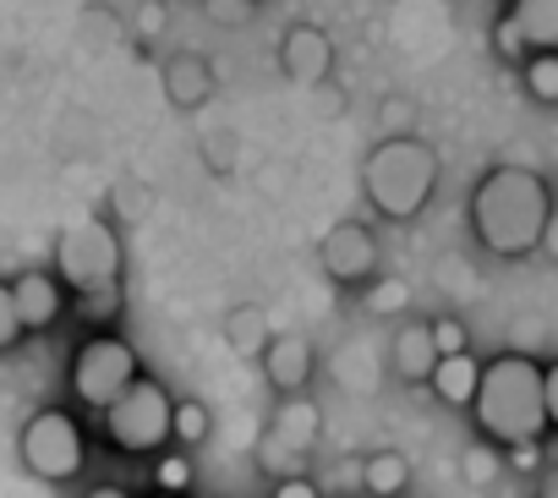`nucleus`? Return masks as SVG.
<instances>
[{"instance_id":"f257e3e1","label":"nucleus","mask_w":558,"mask_h":498,"mask_svg":"<svg viewBox=\"0 0 558 498\" xmlns=\"http://www.w3.org/2000/svg\"><path fill=\"white\" fill-rule=\"evenodd\" d=\"M553 224V192L536 170H520V165H498L476 181L471 192V230L487 253L498 258H525L542 246Z\"/></svg>"},{"instance_id":"f03ea898","label":"nucleus","mask_w":558,"mask_h":498,"mask_svg":"<svg viewBox=\"0 0 558 498\" xmlns=\"http://www.w3.org/2000/svg\"><path fill=\"white\" fill-rule=\"evenodd\" d=\"M476 427L487 433V444L542 438V427H547V400H542V367H536L531 356H498V362L482 367Z\"/></svg>"},{"instance_id":"7ed1b4c3","label":"nucleus","mask_w":558,"mask_h":498,"mask_svg":"<svg viewBox=\"0 0 558 498\" xmlns=\"http://www.w3.org/2000/svg\"><path fill=\"white\" fill-rule=\"evenodd\" d=\"M362 181L384 219H416L438 186V154L422 137H384L373 148Z\"/></svg>"},{"instance_id":"20e7f679","label":"nucleus","mask_w":558,"mask_h":498,"mask_svg":"<svg viewBox=\"0 0 558 498\" xmlns=\"http://www.w3.org/2000/svg\"><path fill=\"white\" fill-rule=\"evenodd\" d=\"M56 269H61V280L77 296L116 291V280H121V241H116V230L105 219H72L61 230V246H56Z\"/></svg>"},{"instance_id":"39448f33","label":"nucleus","mask_w":558,"mask_h":498,"mask_svg":"<svg viewBox=\"0 0 558 498\" xmlns=\"http://www.w3.org/2000/svg\"><path fill=\"white\" fill-rule=\"evenodd\" d=\"M105 433H110L116 449L148 454V449H159V444L175 433V405H170V394H165L154 378H137V384L105 411Z\"/></svg>"},{"instance_id":"423d86ee","label":"nucleus","mask_w":558,"mask_h":498,"mask_svg":"<svg viewBox=\"0 0 558 498\" xmlns=\"http://www.w3.org/2000/svg\"><path fill=\"white\" fill-rule=\"evenodd\" d=\"M132 384H137V351H132L126 340H116V335L88 340V345L77 351V362H72V389H77V400L94 405V411H110Z\"/></svg>"},{"instance_id":"0eeeda50","label":"nucleus","mask_w":558,"mask_h":498,"mask_svg":"<svg viewBox=\"0 0 558 498\" xmlns=\"http://www.w3.org/2000/svg\"><path fill=\"white\" fill-rule=\"evenodd\" d=\"M23 465L45 482H66L83 471V427L66 411H39L23 427Z\"/></svg>"},{"instance_id":"6e6552de","label":"nucleus","mask_w":558,"mask_h":498,"mask_svg":"<svg viewBox=\"0 0 558 498\" xmlns=\"http://www.w3.org/2000/svg\"><path fill=\"white\" fill-rule=\"evenodd\" d=\"M279 61H286V77L296 83V88H318L329 72H335V45H329V34L324 28H291L286 34V45H279Z\"/></svg>"},{"instance_id":"1a4fd4ad","label":"nucleus","mask_w":558,"mask_h":498,"mask_svg":"<svg viewBox=\"0 0 558 498\" xmlns=\"http://www.w3.org/2000/svg\"><path fill=\"white\" fill-rule=\"evenodd\" d=\"M324 269L335 275V280H367L373 269H378V241L362 230V224H335L329 235H324Z\"/></svg>"},{"instance_id":"9d476101","label":"nucleus","mask_w":558,"mask_h":498,"mask_svg":"<svg viewBox=\"0 0 558 498\" xmlns=\"http://www.w3.org/2000/svg\"><path fill=\"white\" fill-rule=\"evenodd\" d=\"M263 373H268L274 389L296 394V389L313 378V345H307L302 335H274L268 351H263Z\"/></svg>"},{"instance_id":"9b49d317","label":"nucleus","mask_w":558,"mask_h":498,"mask_svg":"<svg viewBox=\"0 0 558 498\" xmlns=\"http://www.w3.org/2000/svg\"><path fill=\"white\" fill-rule=\"evenodd\" d=\"M389 356H395V373L411 378V384L433 378V367L444 362V356H438V340H433V324H405V329L395 335Z\"/></svg>"},{"instance_id":"f8f14e48","label":"nucleus","mask_w":558,"mask_h":498,"mask_svg":"<svg viewBox=\"0 0 558 498\" xmlns=\"http://www.w3.org/2000/svg\"><path fill=\"white\" fill-rule=\"evenodd\" d=\"M509 23L520 28L531 56H558V0H514Z\"/></svg>"},{"instance_id":"ddd939ff","label":"nucleus","mask_w":558,"mask_h":498,"mask_svg":"<svg viewBox=\"0 0 558 498\" xmlns=\"http://www.w3.org/2000/svg\"><path fill=\"white\" fill-rule=\"evenodd\" d=\"M17 313H23V329H50L56 318H61V280H50V275H17Z\"/></svg>"},{"instance_id":"4468645a","label":"nucleus","mask_w":558,"mask_h":498,"mask_svg":"<svg viewBox=\"0 0 558 498\" xmlns=\"http://www.w3.org/2000/svg\"><path fill=\"white\" fill-rule=\"evenodd\" d=\"M433 389H438V400H449V405H476V389H482L476 356H471V351L444 356V362L433 367Z\"/></svg>"},{"instance_id":"2eb2a0df","label":"nucleus","mask_w":558,"mask_h":498,"mask_svg":"<svg viewBox=\"0 0 558 498\" xmlns=\"http://www.w3.org/2000/svg\"><path fill=\"white\" fill-rule=\"evenodd\" d=\"M274 433L307 454V449L318 444V433H324V416H318V405H313V400H296V394H291L286 405H279V416H274Z\"/></svg>"},{"instance_id":"dca6fc26","label":"nucleus","mask_w":558,"mask_h":498,"mask_svg":"<svg viewBox=\"0 0 558 498\" xmlns=\"http://www.w3.org/2000/svg\"><path fill=\"white\" fill-rule=\"evenodd\" d=\"M362 482H367L373 498H400L405 482H411V465H405V454L384 449V454H373V460L362 465Z\"/></svg>"},{"instance_id":"f3484780","label":"nucleus","mask_w":558,"mask_h":498,"mask_svg":"<svg viewBox=\"0 0 558 498\" xmlns=\"http://www.w3.org/2000/svg\"><path fill=\"white\" fill-rule=\"evenodd\" d=\"M302 465H307V454H302L296 444H286L274 427L257 438V471H268L274 482H291V476H302Z\"/></svg>"},{"instance_id":"a211bd4d","label":"nucleus","mask_w":558,"mask_h":498,"mask_svg":"<svg viewBox=\"0 0 558 498\" xmlns=\"http://www.w3.org/2000/svg\"><path fill=\"white\" fill-rule=\"evenodd\" d=\"M225 335H230L235 356H257V351H268V318H263L257 307H235L230 324H225Z\"/></svg>"},{"instance_id":"6ab92c4d","label":"nucleus","mask_w":558,"mask_h":498,"mask_svg":"<svg viewBox=\"0 0 558 498\" xmlns=\"http://www.w3.org/2000/svg\"><path fill=\"white\" fill-rule=\"evenodd\" d=\"M504 465H509V460H498V449H493V444H471V449H465V460H460V476H465L471 487H487Z\"/></svg>"},{"instance_id":"aec40b11","label":"nucleus","mask_w":558,"mask_h":498,"mask_svg":"<svg viewBox=\"0 0 558 498\" xmlns=\"http://www.w3.org/2000/svg\"><path fill=\"white\" fill-rule=\"evenodd\" d=\"M525 88L542 105H558V56H531L525 61Z\"/></svg>"},{"instance_id":"412c9836","label":"nucleus","mask_w":558,"mask_h":498,"mask_svg":"<svg viewBox=\"0 0 558 498\" xmlns=\"http://www.w3.org/2000/svg\"><path fill=\"white\" fill-rule=\"evenodd\" d=\"M203 88H208L203 61H192V56H186V61H175V66H170V94H175V99H186V105H192Z\"/></svg>"},{"instance_id":"4be33fe9","label":"nucleus","mask_w":558,"mask_h":498,"mask_svg":"<svg viewBox=\"0 0 558 498\" xmlns=\"http://www.w3.org/2000/svg\"><path fill=\"white\" fill-rule=\"evenodd\" d=\"M405 302H411V286L405 280H378L373 291H367V313H405Z\"/></svg>"},{"instance_id":"5701e85b","label":"nucleus","mask_w":558,"mask_h":498,"mask_svg":"<svg viewBox=\"0 0 558 498\" xmlns=\"http://www.w3.org/2000/svg\"><path fill=\"white\" fill-rule=\"evenodd\" d=\"M175 438H181V444H203V438H208V411H203L197 400H181V405H175Z\"/></svg>"},{"instance_id":"b1692460","label":"nucleus","mask_w":558,"mask_h":498,"mask_svg":"<svg viewBox=\"0 0 558 498\" xmlns=\"http://www.w3.org/2000/svg\"><path fill=\"white\" fill-rule=\"evenodd\" d=\"M154 482H159V493H186V482H192V460H186V454H165V460L154 465Z\"/></svg>"},{"instance_id":"393cba45","label":"nucleus","mask_w":558,"mask_h":498,"mask_svg":"<svg viewBox=\"0 0 558 498\" xmlns=\"http://www.w3.org/2000/svg\"><path fill=\"white\" fill-rule=\"evenodd\" d=\"M23 340V313H17V291L0 286V351Z\"/></svg>"},{"instance_id":"a878e982","label":"nucleus","mask_w":558,"mask_h":498,"mask_svg":"<svg viewBox=\"0 0 558 498\" xmlns=\"http://www.w3.org/2000/svg\"><path fill=\"white\" fill-rule=\"evenodd\" d=\"M384 132L389 137H416L411 132V99H384Z\"/></svg>"},{"instance_id":"bb28decb","label":"nucleus","mask_w":558,"mask_h":498,"mask_svg":"<svg viewBox=\"0 0 558 498\" xmlns=\"http://www.w3.org/2000/svg\"><path fill=\"white\" fill-rule=\"evenodd\" d=\"M433 340H438V356H460V351H465V329H460L454 318H438V324H433Z\"/></svg>"},{"instance_id":"cd10ccee","label":"nucleus","mask_w":558,"mask_h":498,"mask_svg":"<svg viewBox=\"0 0 558 498\" xmlns=\"http://www.w3.org/2000/svg\"><path fill=\"white\" fill-rule=\"evenodd\" d=\"M493 45H498V56H504V61H520V56H531V50H525V39H520V28H514L509 17L498 23V34H493Z\"/></svg>"},{"instance_id":"c85d7f7f","label":"nucleus","mask_w":558,"mask_h":498,"mask_svg":"<svg viewBox=\"0 0 558 498\" xmlns=\"http://www.w3.org/2000/svg\"><path fill=\"white\" fill-rule=\"evenodd\" d=\"M514 471H536L542 465V444L536 438H525V444H509V454H504Z\"/></svg>"},{"instance_id":"c756f323","label":"nucleus","mask_w":558,"mask_h":498,"mask_svg":"<svg viewBox=\"0 0 558 498\" xmlns=\"http://www.w3.org/2000/svg\"><path fill=\"white\" fill-rule=\"evenodd\" d=\"M542 400H547V427H558V362L542 367Z\"/></svg>"},{"instance_id":"7c9ffc66","label":"nucleus","mask_w":558,"mask_h":498,"mask_svg":"<svg viewBox=\"0 0 558 498\" xmlns=\"http://www.w3.org/2000/svg\"><path fill=\"white\" fill-rule=\"evenodd\" d=\"M208 12H214L219 23H246V12H252V0H208Z\"/></svg>"},{"instance_id":"2f4dec72","label":"nucleus","mask_w":558,"mask_h":498,"mask_svg":"<svg viewBox=\"0 0 558 498\" xmlns=\"http://www.w3.org/2000/svg\"><path fill=\"white\" fill-rule=\"evenodd\" d=\"M116 302H121L116 291H94V296H83V313H88V318H110Z\"/></svg>"},{"instance_id":"473e14b6","label":"nucleus","mask_w":558,"mask_h":498,"mask_svg":"<svg viewBox=\"0 0 558 498\" xmlns=\"http://www.w3.org/2000/svg\"><path fill=\"white\" fill-rule=\"evenodd\" d=\"M274 498H324V493H318L307 476H291V482H279V487H274Z\"/></svg>"},{"instance_id":"72a5a7b5","label":"nucleus","mask_w":558,"mask_h":498,"mask_svg":"<svg viewBox=\"0 0 558 498\" xmlns=\"http://www.w3.org/2000/svg\"><path fill=\"white\" fill-rule=\"evenodd\" d=\"M542 253L558 258V214H553V224H547V235H542Z\"/></svg>"},{"instance_id":"f704fd0d","label":"nucleus","mask_w":558,"mask_h":498,"mask_svg":"<svg viewBox=\"0 0 558 498\" xmlns=\"http://www.w3.org/2000/svg\"><path fill=\"white\" fill-rule=\"evenodd\" d=\"M88 498H126V487H94Z\"/></svg>"},{"instance_id":"c9c22d12","label":"nucleus","mask_w":558,"mask_h":498,"mask_svg":"<svg viewBox=\"0 0 558 498\" xmlns=\"http://www.w3.org/2000/svg\"><path fill=\"white\" fill-rule=\"evenodd\" d=\"M542 498H558V476H553V482H547V487H542Z\"/></svg>"},{"instance_id":"e433bc0d","label":"nucleus","mask_w":558,"mask_h":498,"mask_svg":"<svg viewBox=\"0 0 558 498\" xmlns=\"http://www.w3.org/2000/svg\"><path fill=\"white\" fill-rule=\"evenodd\" d=\"M159 498H181V493H159Z\"/></svg>"}]
</instances>
